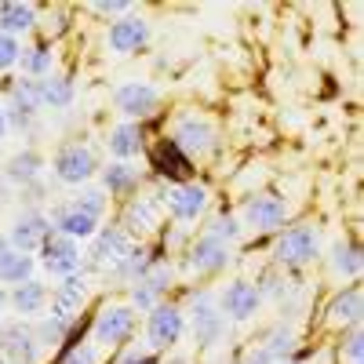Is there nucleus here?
I'll return each instance as SVG.
<instances>
[{"mask_svg": "<svg viewBox=\"0 0 364 364\" xmlns=\"http://www.w3.org/2000/svg\"><path fill=\"white\" fill-rule=\"evenodd\" d=\"M317 252H321V233L314 226H291L273 245V259H277V266H288V269L314 262Z\"/></svg>", "mask_w": 364, "mask_h": 364, "instance_id": "f257e3e1", "label": "nucleus"}, {"mask_svg": "<svg viewBox=\"0 0 364 364\" xmlns=\"http://www.w3.org/2000/svg\"><path fill=\"white\" fill-rule=\"evenodd\" d=\"M190 324H193V339L204 350H215L226 339V314L219 310V302L208 291L193 295V310H190Z\"/></svg>", "mask_w": 364, "mask_h": 364, "instance_id": "f03ea898", "label": "nucleus"}, {"mask_svg": "<svg viewBox=\"0 0 364 364\" xmlns=\"http://www.w3.org/2000/svg\"><path fill=\"white\" fill-rule=\"evenodd\" d=\"M161 204L168 208V215L175 223H197L208 211V190L200 182H175L161 193Z\"/></svg>", "mask_w": 364, "mask_h": 364, "instance_id": "7ed1b4c3", "label": "nucleus"}, {"mask_svg": "<svg viewBox=\"0 0 364 364\" xmlns=\"http://www.w3.org/2000/svg\"><path fill=\"white\" fill-rule=\"evenodd\" d=\"M41 266L51 273V277H73V273H80V266H84V252H80V245L77 240H70V237H63V233H51L44 245H41Z\"/></svg>", "mask_w": 364, "mask_h": 364, "instance_id": "20e7f679", "label": "nucleus"}, {"mask_svg": "<svg viewBox=\"0 0 364 364\" xmlns=\"http://www.w3.org/2000/svg\"><path fill=\"white\" fill-rule=\"evenodd\" d=\"M182 331H186V314H182L178 306H154L149 310V321H146V346L149 350H171L178 339H182Z\"/></svg>", "mask_w": 364, "mask_h": 364, "instance_id": "39448f33", "label": "nucleus"}, {"mask_svg": "<svg viewBox=\"0 0 364 364\" xmlns=\"http://www.w3.org/2000/svg\"><path fill=\"white\" fill-rule=\"evenodd\" d=\"M248 230L255 233H277L288 219V200L277 197V193H259V197H248L245 211H240Z\"/></svg>", "mask_w": 364, "mask_h": 364, "instance_id": "423d86ee", "label": "nucleus"}, {"mask_svg": "<svg viewBox=\"0 0 364 364\" xmlns=\"http://www.w3.org/2000/svg\"><path fill=\"white\" fill-rule=\"evenodd\" d=\"M132 248H135V245H132V237H128L124 230H120V226H106V230H99L95 237H91V252L84 255V262H87L91 269H106V273H109Z\"/></svg>", "mask_w": 364, "mask_h": 364, "instance_id": "0eeeda50", "label": "nucleus"}, {"mask_svg": "<svg viewBox=\"0 0 364 364\" xmlns=\"http://www.w3.org/2000/svg\"><path fill=\"white\" fill-rule=\"evenodd\" d=\"M135 331V310L132 306H102V314L91 324V339L99 346H120Z\"/></svg>", "mask_w": 364, "mask_h": 364, "instance_id": "6e6552de", "label": "nucleus"}, {"mask_svg": "<svg viewBox=\"0 0 364 364\" xmlns=\"http://www.w3.org/2000/svg\"><path fill=\"white\" fill-rule=\"evenodd\" d=\"M171 142H175V149H178L182 157H200V154H208V149L215 146V132H211L208 120L186 113V117H178V120H175Z\"/></svg>", "mask_w": 364, "mask_h": 364, "instance_id": "1a4fd4ad", "label": "nucleus"}, {"mask_svg": "<svg viewBox=\"0 0 364 364\" xmlns=\"http://www.w3.org/2000/svg\"><path fill=\"white\" fill-rule=\"evenodd\" d=\"M51 233L55 230H51V219L44 215V211H22V215L11 223V230H8V240H11L15 252L33 255V252H41V245Z\"/></svg>", "mask_w": 364, "mask_h": 364, "instance_id": "9d476101", "label": "nucleus"}, {"mask_svg": "<svg viewBox=\"0 0 364 364\" xmlns=\"http://www.w3.org/2000/svg\"><path fill=\"white\" fill-rule=\"evenodd\" d=\"M55 178L66 182V186H84V182L95 175V157H91V149L80 146V142H70L55 154Z\"/></svg>", "mask_w": 364, "mask_h": 364, "instance_id": "9b49d317", "label": "nucleus"}, {"mask_svg": "<svg viewBox=\"0 0 364 364\" xmlns=\"http://www.w3.org/2000/svg\"><path fill=\"white\" fill-rule=\"evenodd\" d=\"M113 106L124 117H149L161 106V91L149 80H124L113 91Z\"/></svg>", "mask_w": 364, "mask_h": 364, "instance_id": "f8f14e48", "label": "nucleus"}, {"mask_svg": "<svg viewBox=\"0 0 364 364\" xmlns=\"http://www.w3.org/2000/svg\"><path fill=\"white\" fill-rule=\"evenodd\" d=\"M0 357H4L8 364H37L41 346L33 339V328H29L26 321H15V324L0 328Z\"/></svg>", "mask_w": 364, "mask_h": 364, "instance_id": "ddd939ff", "label": "nucleus"}, {"mask_svg": "<svg viewBox=\"0 0 364 364\" xmlns=\"http://www.w3.org/2000/svg\"><path fill=\"white\" fill-rule=\"evenodd\" d=\"M84 299H87V277H84V273L63 277V281L55 284V291H51V317L73 324V317H77L80 306H84Z\"/></svg>", "mask_w": 364, "mask_h": 364, "instance_id": "4468645a", "label": "nucleus"}, {"mask_svg": "<svg viewBox=\"0 0 364 364\" xmlns=\"http://www.w3.org/2000/svg\"><path fill=\"white\" fill-rule=\"evenodd\" d=\"M259 306H262V295L248 281H230L226 291H223V299H219V310L230 321H252L259 314Z\"/></svg>", "mask_w": 364, "mask_h": 364, "instance_id": "2eb2a0df", "label": "nucleus"}, {"mask_svg": "<svg viewBox=\"0 0 364 364\" xmlns=\"http://www.w3.org/2000/svg\"><path fill=\"white\" fill-rule=\"evenodd\" d=\"M146 41H149V26H146V18H139V15L117 18V22L109 26V33H106V44H109L113 55H132V51H139Z\"/></svg>", "mask_w": 364, "mask_h": 364, "instance_id": "dca6fc26", "label": "nucleus"}, {"mask_svg": "<svg viewBox=\"0 0 364 364\" xmlns=\"http://www.w3.org/2000/svg\"><path fill=\"white\" fill-rule=\"evenodd\" d=\"M157 223H161V200L157 197H132L128 204H124V215H120V230H124L128 237L132 233H154L157 230Z\"/></svg>", "mask_w": 364, "mask_h": 364, "instance_id": "f3484780", "label": "nucleus"}, {"mask_svg": "<svg viewBox=\"0 0 364 364\" xmlns=\"http://www.w3.org/2000/svg\"><path fill=\"white\" fill-rule=\"evenodd\" d=\"M51 219V230L55 233H63V237H70V240H91L99 233V219H91L87 211H80V208H73V204H66V208H55V215H48Z\"/></svg>", "mask_w": 364, "mask_h": 364, "instance_id": "a211bd4d", "label": "nucleus"}, {"mask_svg": "<svg viewBox=\"0 0 364 364\" xmlns=\"http://www.w3.org/2000/svg\"><path fill=\"white\" fill-rule=\"evenodd\" d=\"M186 262H190L193 273H219V269H226V262H230V245H223V240L200 233V237L193 240Z\"/></svg>", "mask_w": 364, "mask_h": 364, "instance_id": "6ab92c4d", "label": "nucleus"}, {"mask_svg": "<svg viewBox=\"0 0 364 364\" xmlns=\"http://www.w3.org/2000/svg\"><path fill=\"white\" fill-rule=\"evenodd\" d=\"M33 26H37L33 4H22V0H4V4H0V33L18 41V33H29Z\"/></svg>", "mask_w": 364, "mask_h": 364, "instance_id": "aec40b11", "label": "nucleus"}, {"mask_svg": "<svg viewBox=\"0 0 364 364\" xmlns=\"http://www.w3.org/2000/svg\"><path fill=\"white\" fill-rule=\"evenodd\" d=\"M8 302H11V310L26 321V317H37V314H44V306H48V288L33 277V281H26V284H18L11 295H8Z\"/></svg>", "mask_w": 364, "mask_h": 364, "instance_id": "412c9836", "label": "nucleus"}, {"mask_svg": "<svg viewBox=\"0 0 364 364\" xmlns=\"http://www.w3.org/2000/svg\"><path fill=\"white\" fill-rule=\"evenodd\" d=\"M360 314H364V295H360L357 284L343 288L328 302V321L331 324H360Z\"/></svg>", "mask_w": 364, "mask_h": 364, "instance_id": "4be33fe9", "label": "nucleus"}, {"mask_svg": "<svg viewBox=\"0 0 364 364\" xmlns=\"http://www.w3.org/2000/svg\"><path fill=\"white\" fill-rule=\"evenodd\" d=\"M44 171V161L37 149H22V154H15L8 164H4V178L15 182V186H33V182L41 178Z\"/></svg>", "mask_w": 364, "mask_h": 364, "instance_id": "5701e85b", "label": "nucleus"}, {"mask_svg": "<svg viewBox=\"0 0 364 364\" xmlns=\"http://www.w3.org/2000/svg\"><path fill=\"white\" fill-rule=\"evenodd\" d=\"M106 146H109V154H113L117 161H132L139 149H142V128L132 124V120H124V124H117V128L109 132Z\"/></svg>", "mask_w": 364, "mask_h": 364, "instance_id": "b1692460", "label": "nucleus"}, {"mask_svg": "<svg viewBox=\"0 0 364 364\" xmlns=\"http://www.w3.org/2000/svg\"><path fill=\"white\" fill-rule=\"evenodd\" d=\"M41 106H44V102H41V80L18 77V80L11 84V109H15L18 117H33Z\"/></svg>", "mask_w": 364, "mask_h": 364, "instance_id": "393cba45", "label": "nucleus"}, {"mask_svg": "<svg viewBox=\"0 0 364 364\" xmlns=\"http://www.w3.org/2000/svg\"><path fill=\"white\" fill-rule=\"evenodd\" d=\"M154 168L161 171V175H168V178H186L190 175V157H182L178 149H175V142L171 139H164L161 146H157V154H154Z\"/></svg>", "mask_w": 364, "mask_h": 364, "instance_id": "a878e982", "label": "nucleus"}, {"mask_svg": "<svg viewBox=\"0 0 364 364\" xmlns=\"http://www.w3.org/2000/svg\"><path fill=\"white\" fill-rule=\"evenodd\" d=\"M364 259H360V245H350V240H339L336 248H331V269L339 273L346 281H357Z\"/></svg>", "mask_w": 364, "mask_h": 364, "instance_id": "bb28decb", "label": "nucleus"}, {"mask_svg": "<svg viewBox=\"0 0 364 364\" xmlns=\"http://www.w3.org/2000/svg\"><path fill=\"white\" fill-rule=\"evenodd\" d=\"M139 182V168H132L128 161H113L102 168V190L106 193H128Z\"/></svg>", "mask_w": 364, "mask_h": 364, "instance_id": "cd10ccee", "label": "nucleus"}, {"mask_svg": "<svg viewBox=\"0 0 364 364\" xmlns=\"http://www.w3.org/2000/svg\"><path fill=\"white\" fill-rule=\"evenodd\" d=\"M154 262H157V259L149 255L146 248H132V252H128L124 259H120V262H117V266L109 269V273H113L117 281H128V284H135V281H139L142 273H146L149 266H154Z\"/></svg>", "mask_w": 364, "mask_h": 364, "instance_id": "c85d7f7f", "label": "nucleus"}, {"mask_svg": "<svg viewBox=\"0 0 364 364\" xmlns=\"http://www.w3.org/2000/svg\"><path fill=\"white\" fill-rule=\"evenodd\" d=\"M18 66H22V73H26V77H33V80L51 77V48H48V44L22 48V55H18Z\"/></svg>", "mask_w": 364, "mask_h": 364, "instance_id": "c756f323", "label": "nucleus"}, {"mask_svg": "<svg viewBox=\"0 0 364 364\" xmlns=\"http://www.w3.org/2000/svg\"><path fill=\"white\" fill-rule=\"evenodd\" d=\"M41 102L51 109H66L73 102V80L70 77H44L41 80Z\"/></svg>", "mask_w": 364, "mask_h": 364, "instance_id": "7c9ffc66", "label": "nucleus"}, {"mask_svg": "<svg viewBox=\"0 0 364 364\" xmlns=\"http://www.w3.org/2000/svg\"><path fill=\"white\" fill-rule=\"evenodd\" d=\"M262 350H266L273 360L281 364V360H284V357L295 350V331H291L284 321H281V324H273V328L266 331V339H262Z\"/></svg>", "mask_w": 364, "mask_h": 364, "instance_id": "2f4dec72", "label": "nucleus"}, {"mask_svg": "<svg viewBox=\"0 0 364 364\" xmlns=\"http://www.w3.org/2000/svg\"><path fill=\"white\" fill-rule=\"evenodd\" d=\"M33 255H22V252H15L4 266H0V284H26V281H33Z\"/></svg>", "mask_w": 364, "mask_h": 364, "instance_id": "473e14b6", "label": "nucleus"}, {"mask_svg": "<svg viewBox=\"0 0 364 364\" xmlns=\"http://www.w3.org/2000/svg\"><path fill=\"white\" fill-rule=\"evenodd\" d=\"M70 328H73V324L58 321V317H44V321L33 328V339H37V346H41V350H55L58 343H63V339L70 336Z\"/></svg>", "mask_w": 364, "mask_h": 364, "instance_id": "72a5a7b5", "label": "nucleus"}, {"mask_svg": "<svg viewBox=\"0 0 364 364\" xmlns=\"http://www.w3.org/2000/svg\"><path fill=\"white\" fill-rule=\"evenodd\" d=\"M106 204H109V193H106L102 186H80V193L73 197V208L87 211L91 219H102V211H106Z\"/></svg>", "mask_w": 364, "mask_h": 364, "instance_id": "f704fd0d", "label": "nucleus"}, {"mask_svg": "<svg viewBox=\"0 0 364 364\" xmlns=\"http://www.w3.org/2000/svg\"><path fill=\"white\" fill-rule=\"evenodd\" d=\"M204 233L215 237V240H223V245H233V240L240 237V219H237V215H215V219L204 226Z\"/></svg>", "mask_w": 364, "mask_h": 364, "instance_id": "c9c22d12", "label": "nucleus"}, {"mask_svg": "<svg viewBox=\"0 0 364 364\" xmlns=\"http://www.w3.org/2000/svg\"><path fill=\"white\" fill-rule=\"evenodd\" d=\"M117 364H157V353L149 350L146 343H135V346H128L124 353L117 357Z\"/></svg>", "mask_w": 364, "mask_h": 364, "instance_id": "e433bc0d", "label": "nucleus"}, {"mask_svg": "<svg viewBox=\"0 0 364 364\" xmlns=\"http://www.w3.org/2000/svg\"><path fill=\"white\" fill-rule=\"evenodd\" d=\"M18 55H22V44L8 33H0V70H11L18 66Z\"/></svg>", "mask_w": 364, "mask_h": 364, "instance_id": "4c0bfd02", "label": "nucleus"}, {"mask_svg": "<svg viewBox=\"0 0 364 364\" xmlns=\"http://www.w3.org/2000/svg\"><path fill=\"white\" fill-rule=\"evenodd\" d=\"M255 288H259L262 299H281V291H288V281L281 277L277 269H269L266 277H262V284H255Z\"/></svg>", "mask_w": 364, "mask_h": 364, "instance_id": "58836bf2", "label": "nucleus"}, {"mask_svg": "<svg viewBox=\"0 0 364 364\" xmlns=\"http://www.w3.org/2000/svg\"><path fill=\"white\" fill-rule=\"evenodd\" d=\"M343 353L350 357V364H360V357H364V336H360V324H350V336H346Z\"/></svg>", "mask_w": 364, "mask_h": 364, "instance_id": "ea45409f", "label": "nucleus"}, {"mask_svg": "<svg viewBox=\"0 0 364 364\" xmlns=\"http://www.w3.org/2000/svg\"><path fill=\"white\" fill-rule=\"evenodd\" d=\"M99 360V350L95 346H70L63 364H95Z\"/></svg>", "mask_w": 364, "mask_h": 364, "instance_id": "a19ab883", "label": "nucleus"}, {"mask_svg": "<svg viewBox=\"0 0 364 364\" xmlns=\"http://www.w3.org/2000/svg\"><path fill=\"white\" fill-rule=\"evenodd\" d=\"M91 11H95V15H120V18H124V15H132V4H128V0H102V4H91Z\"/></svg>", "mask_w": 364, "mask_h": 364, "instance_id": "79ce46f5", "label": "nucleus"}, {"mask_svg": "<svg viewBox=\"0 0 364 364\" xmlns=\"http://www.w3.org/2000/svg\"><path fill=\"white\" fill-rule=\"evenodd\" d=\"M240 364H277V360H273V357L262 350V343H259V346H252V350L245 353V360H240Z\"/></svg>", "mask_w": 364, "mask_h": 364, "instance_id": "37998d69", "label": "nucleus"}, {"mask_svg": "<svg viewBox=\"0 0 364 364\" xmlns=\"http://www.w3.org/2000/svg\"><path fill=\"white\" fill-rule=\"evenodd\" d=\"M15 255V248H11V240H8V233H0V266H4L8 259Z\"/></svg>", "mask_w": 364, "mask_h": 364, "instance_id": "c03bdc74", "label": "nucleus"}, {"mask_svg": "<svg viewBox=\"0 0 364 364\" xmlns=\"http://www.w3.org/2000/svg\"><path fill=\"white\" fill-rule=\"evenodd\" d=\"M8 132H11V124H8V109H0V142L8 139Z\"/></svg>", "mask_w": 364, "mask_h": 364, "instance_id": "a18cd8bd", "label": "nucleus"}, {"mask_svg": "<svg viewBox=\"0 0 364 364\" xmlns=\"http://www.w3.org/2000/svg\"><path fill=\"white\" fill-rule=\"evenodd\" d=\"M8 306H11V302H8V291L0 288V317H4V310H8Z\"/></svg>", "mask_w": 364, "mask_h": 364, "instance_id": "49530a36", "label": "nucleus"}, {"mask_svg": "<svg viewBox=\"0 0 364 364\" xmlns=\"http://www.w3.org/2000/svg\"><path fill=\"white\" fill-rule=\"evenodd\" d=\"M168 364H190L186 357H175V360H168Z\"/></svg>", "mask_w": 364, "mask_h": 364, "instance_id": "de8ad7c7", "label": "nucleus"}, {"mask_svg": "<svg viewBox=\"0 0 364 364\" xmlns=\"http://www.w3.org/2000/svg\"><path fill=\"white\" fill-rule=\"evenodd\" d=\"M281 364H299V360H281Z\"/></svg>", "mask_w": 364, "mask_h": 364, "instance_id": "09e8293b", "label": "nucleus"}]
</instances>
